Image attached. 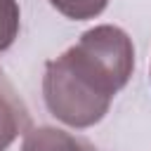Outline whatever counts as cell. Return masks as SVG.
<instances>
[{"instance_id":"cell-1","label":"cell","mask_w":151,"mask_h":151,"mask_svg":"<svg viewBox=\"0 0 151 151\" xmlns=\"http://www.w3.org/2000/svg\"><path fill=\"white\" fill-rule=\"evenodd\" d=\"M134 71L130 35L111 24L94 26L64 54L45 64L42 97L50 113L68 127L97 125Z\"/></svg>"},{"instance_id":"cell-2","label":"cell","mask_w":151,"mask_h":151,"mask_svg":"<svg viewBox=\"0 0 151 151\" xmlns=\"http://www.w3.org/2000/svg\"><path fill=\"white\" fill-rule=\"evenodd\" d=\"M21 151H94V149L59 127L42 125L26 132Z\"/></svg>"},{"instance_id":"cell-3","label":"cell","mask_w":151,"mask_h":151,"mask_svg":"<svg viewBox=\"0 0 151 151\" xmlns=\"http://www.w3.org/2000/svg\"><path fill=\"white\" fill-rule=\"evenodd\" d=\"M28 113L14 94L0 90V151H7L12 142L26 130Z\"/></svg>"},{"instance_id":"cell-4","label":"cell","mask_w":151,"mask_h":151,"mask_svg":"<svg viewBox=\"0 0 151 151\" xmlns=\"http://www.w3.org/2000/svg\"><path fill=\"white\" fill-rule=\"evenodd\" d=\"M50 5L64 14L66 19H76V21H85V19H94L99 17L109 0H50Z\"/></svg>"},{"instance_id":"cell-5","label":"cell","mask_w":151,"mask_h":151,"mask_svg":"<svg viewBox=\"0 0 151 151\" xmlns=\"http://www.w3.org/2000/svg\"><path fill=\"white\" fill-rule=\"evenodd\" d=\"M19 5L17 0H0V52L12 47V42L19 35Z\"/></svg>"}]
</instances>
